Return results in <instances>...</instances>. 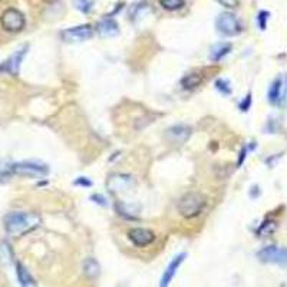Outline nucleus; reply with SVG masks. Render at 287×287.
<instances>
[{
  "instance_id": "13",
  "label": "nucleus",
  "mask_w": 287,
  "mask_h": 287,
  "mask_svg": "<svg viewBox=\"0 0 287 287\" xmlns=\"http://www.w3.org/2000/svg\"><path fill=\"white\" fill-rule=\"evenodd\" d=\"M26 51H28V46L19 49V51L15 52V55H12V58L6 62L7 70L12 72L13 75H16L17 72H19L20 64H22V61H23V58H25V55H26Z\"/></svg>"
},
{
  "instance_id": "22",
  "label": "nucleus",
  "mask_w": 287,
  "mask_h": 287,
  "mask_svg": "<svg viewBox=\"0 0 287 287\" xmlns=\"http://www.w3.org/2000/svg\"><path fill=\"white\" fill-rule=\"evenodd\" d=\"M216 88L219 89L223 95H230L231 94V85L224 78H220V79L216 81Z\"/></svg>"
},
{
  "instance_id": "28",
  "label": "nucleus",
  "mask_w": 287,
  "mask_h": 287,
  "mask_svg": "<svg viewBox=\"0 0 287 287\" xmlns=\"http://www.w3.org/2000/svg\"><path fill=\"white\" fill-rule=\"evenodd\" d=\"M73 184H75V186L91 187L92 186V181H91V180H88L86 177H79V178H76V180L73 181Z\"/></svg>"
},
{
  "instance_id": "5",
  "label": "nucleus",
  "mask_w": 287,
  "mask_h": 287,
  "mask_svg": "<svg viewBox=\"0 0 287 287\" xmlns=\"http://www.w3.org/2000/svg\"><path fill=\"white\" fill-rule=\"evenodd\" d=\"M257 257L263 263H271V264L287 267V249H283V247H277V246L264 247L263 250L257 253Z\"/></svg>"
},
{
  "instance_id": "26",
  "label": "nucleus",
  "mask_w": 287,
  "mask_h": 287,
  "mask_svg": "<svg viewBox=\"0 0 287 287\" xmlns=\"http://www.w3.org/2000/svg\"><path fill=\"white\" fill-rule=\"evenodd\" d=\"M91 200H92L95 204H99V205H102V207L108 205V203H106V198H105L102 194H94V195H91Z\"/></svg>"
},
{
  "instance_id": "6",
  "label": "nucleus",
  "mask_w": 287,
  "mask_h": 287,
  "mask_svg": "<svg viewBox=\"0 0 287 287\" xmlns=\"http://www.w3.org/2000/svg\"><path fill=\"white\" fill-rule=\"evenodd\" d=\"M12 172L25 175V177H33V178H43L49 174V168L43 164L36 162H19L12 165Z\"/></svg>"
},
{
  "instance_id": "2",
  "label": "nucleus",
  "mask_w": 287,
  "mask_h": 287,
  "mask_svg": "<svg viewBox=\"0 0 287 287\" xmlns=\"http://www.w3.org/2000/svg\"><path fill=\"white\" fill-rule=\"evenodd\" d=\"M205 207V197L198 192H188L178 204V211L186 219H194L201 214Z\"/></svg>"
},
{
  "instance_id": "9",
  "label": "nucleus",
  "mask_w": 287,
  "mask_h": 287,
  "mask_svg": "<svg viewBox=\"0 0 287 287\" xmlns=\"http://www.w3.org/2000/svg\"><path fill=\"white\" fill-rule=\"evenodd\" d=\"M186 257H187L186 253H181V254H177V255L171 260V263L167 266V269H165L164 274H162V279H161V286L167 287L171 285V282H172L174 276L177 274V271L180 270V267H181V264L184 263Z\"/></svg>"
},
{
  "instance_id": "29",
  "label": "nucleus",
  "mask_w": 287,
  "mask_h": 287,
  "mask_svg": "<svg viewBox=\"0 0 287 287\" xmlns=\"http://www.w3.org/2000/svg\"><path fill=\"white\" fill-rule=\"evenodd\" d=\"M246 154H247V150L246 148H243L241 152H240V159H238V162H237V165H241L243 162H244V158H246Z\"/></svg>"
},
{
  "instance_id": "20",
  "label": "nucleus",
  "mask_w": 287,
  "mask_h": 287,
  "mask_svg": "<svg viewBox=\"0 0 287 287\" xmlns=\"http://www.w3.org/2000/svg\"><path fill=\"white\" fill-rule=\"evenodd\" d=\"M95 4V0H75V6L78 10H81L84 15H88L92 12Z\"/></svg>"
},
{
  "instance_id": "8",
  "label": "nucleus",
  "mask_w": 287,
  "mask_h": 287,
  "mask_svg": "<svg viewBox=\"0 0 287 287\" xmlns=\"http://www.w3.org/2000/svg\"><path fill=\"white\" fill-rule=\"evenodd\" d=\"M128 238L132 241V244L136 247H147L155 241L154 231L148 228H132L128 231Z\"/></svg>"
},
{
  "instance_id": "24",
  "label": "nucleus",
  "mask_w": 287,
  "mask_h": 287,
  "mask_svg": "<svg viewBox=\"0 0 287 287\" xmlns=\"http://www.w3.org/2000/svg\"><path fill=\"white\" fill-rule=\"evenodd\" d=\"M276 230V224L274 223H264L260 228H258V236L261 237H266V236H270L271 233Z\"/></svg>"
},
{
  "instance_id": "27",
  "label": "nucleus",
  "mask_w": 287,
  "mask_h": 287,
  "mask_svg": "<svg viewBox=\"0 0 287 287\" xmlns=\"http://www.w3.org/2000/svg\"><path fill=\"white\" fill-rule=\"evenodd\" d=\"M220 4H223V6H225V7H228V9H234L238 6V3H240V0H217Z\"/></svg>"
},
{
  "instance_id": "14",
  "label": "nucleus",
  "mask_w": 287,
  "mask_h": 287,
  "mask_svg": "<svg viewBox=\"0 0 287 287\" xmlns=\"http://www.w3.org/2000/svg\"><path fill=\"white\" fill-rule=\"evenodd\" d=\"M231 52V43H217L210 51V59L213 62H219L224 56H227Z\"/></svg>"
},
{
  "instance_id": "19",
  "label": "nucleus",
  "mask_w": 287,
  "mask_h": 287,
  "mask_svg": "<svg viewBox=\"0 0 287 287\" xmlns=\"http://www.w3.org/2000/svg\"><path fill=\"white\" fill-rule=\"evenodd\" d=\"M159 4L165 9V10H178L186 4V0H159Z\"/></svg>"
},
{
  "instance_id": "16",
  "label": "nucleus",
  "mask_w": 287,
  "mask_h": 287,
  "mask_svg": "<svg viewBox=\"0 0 287 287\" xmlns=\"http://www.w3.org/2000/svg\"><path fill=\"white\" fill-rule=\"evenodd\" d=\"M84 271L88 277L95 279L101 273V266H99V263L95 258H86L84 261Z\"/></svg>"
},
{
  "instance_id": "3",
  "label": "nucleus",
  "mask_w": 287,
  "mask_h": 287,
  "mask_svg": "<svg viewBox=\"0 0 287 287\" xmlns=\"http://www.w3.org/2000/svg\"><path fill=\"white\" fill-rule=\"evenodd\" d=\"M216 28L220 33L224 36H237L241 33V25L238 22L236 15L230 12L220 13L217 20H216Z\"/></svg>"
},
{
  "instance_id": "12",
  "label": "nucleus",
  "mask_w": 287,
  "mask_h": 287,
  "mask_svg": "<svg viewBox=\"0 0 287 287\" xmlns=\"http://www.w3.org/2000/svg\"><path fill=\"white\" fill-rule=\"evenodd\" d=\"M96 31L101 37H115L119 34V26L112 17H103L98 23Z\"/></svg>"
},
{
  "instance_id": "7",
  "label": "nucleus",
  "mask_w": 287,
  "mask_h": 287,
  "mask_svg": "<svg viewBox=\"0 0 287 287\" xmlns=\"http://www.w3.org/2000/svg\"><path fill=\"white\" fill-rule=\"evenodd\" d=\"M94 36V29L91 25H81L76 28H69L61 32V37L68 43H76V42H85Z\"/></svg>"
},
{
  "instance_id": "4",
  "label": "nucleus",
  "mask_w": 287,
  "mask_h": 287,
  "mask_svg": "<svg viewBox=\"0 0 287 287\" xmlns=\"http://www.w3.org/2000/svg\"><path fill=\"white\" fill-rule=\"evenodd\" d=\"M0 23H1V28L4 31L16 33L25 28L26 20H25V16L17 9H7L3 12V15L0 17Z\"/></svg>"
},
{
  "instance_id": "25",
  "label": "nucleus",
  "mask_w": 287,
  "mask_h": 287,
  "mask_svg": "<svg viewBox=\"0 0 287 287\" xmlns=\"http://www.w3.org/2000/svg\"><path fill=\"white\" fill-rule=\"evenodd\" d=\"M250 106H252V94H249L243 102H240V109L243 111V112H247L249 109H250Z\"/></svg>"
},
{
  "instance_id": "10",
  "label": "nucleus",
  "mask_w": 287,
  "mask_h": 287,
  "mask_svg": "<svg viewBox=\"0 0 287 287\" xmlns=\"http://www.w3.org/2000/svg\"><path fill=\"white\" fill-rule=\"evenodd\" d=\"M190 136H191V128L183 124L174 125L167 129V138L174 144H184L188 141Z\"/></svg>"
},
{
  "instance_id": "1",
  "label": "nucleus",
  "mask_w": 287,
  "mask_h": 287,
  "mask_svg": "<svg viewBox=\"0 0 287 287\" xmlns=\"http://www.w3.org/2000/svg\"><path fill=\"white\" fill-rule=\"evenodd\" d=\"M40 220L34 214L29 213H10L4 217V230L10 236H22L34 227H37Z\"/></svg>"
},
{
  "instance_id": "15",
  "label": "nucleus",
  "mask_w": 287,
  "mask_h": 287,
  "mask_svg": "<svg viewBox=\"0 0 287 287\" xmlns=\"http://www.w3.org/2000/svg\"><path fill=\"white\" fill-rule=\"evenodd\" d=\"M16 269H17L16 270L17 280H19V283H20L22 286H25V287L36 286V282L33 280V277L31 276V273L28 271V269H26L23 264L17 263Z\"/></svg>"
},
{
  "instance_id": "17",
  "label": "nucleus",
  "mask_w": 287,
  "mask_h": 287,
  "mask_svg": "<svg viewBox=\"0 0 287 287\" xmlns=\"http://www.w3.org/2000/svg\"><path fill=\"white\" fill-rule=\"evenodd\" d=\"M276 106L287 108V75L286 76H280V85H279V94H277Z\"/></svg>"
},
{
  "instance_id": "21",
  "label": "nucleus",
  "mask_w": 287,
  "mask_h": 287,
  "mask_svg": "<svg viewBox=\"0 0 287 287\" xmlns=\"http://www.w3.org/2000/svg\"><path fill=\"white\" fill-rule=\"evenodd\" d=\"M279 85H280V76L276 78L271 84L270 89H269V102L271 105H276L277 103V94H279Z\"/></svg>"
},
{
  "instance_id": "11",
  "label": "nucleus",
  "mask_w": 287,
  "mask_h": 287,
  "mask_svg": "<svg viewBox=\"0 0 287 287\" xmlns=\"http://www.w3.org/2000/svg\"><path fill=\"white\" fill-rule=\"evenodd\" d=\"M134 186V178L131 175H122V174H117L112 175L108 181V188L109 191H127L131 187Z\"/></svg>"
},
{
  "instance_id": "23",
  "label": "nucleus",
  "mask_w": 287,
  "mask_h": 287,
  "mask_svg": "<svg viewBox=\"0 0 287 287\" xmlns=\"http://www.w3.org/2000/svg\"><path fill=\"white\" fill-rule=\"evenodd\" d=\"M269 16H270V13H269V12H266V10H261V12L257 15V25H258V28H260L261 31H266Z\"/></svg>"
},
{
  "instance_id": "18",
  "label": "nucleus",
  "mask_w": 287,
  "mask_h": 287,
  "mask_svg": "<svg viewBox=\"0 0 287 287\" xmlns=\"http://www.w3.org/2000/svg\"><path fill=\"white\" fill-rule=\"evenodd\" d=\"M201 81H203V78L200 75L191 73V75H187L181 79V85L184 86V89H194L201 84Z\"/></svg>"
}]
</instances>
